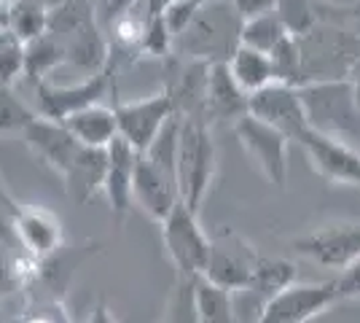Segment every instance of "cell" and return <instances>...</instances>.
<instances>
[{
    "mask_svg": "<svg viewBox=\"0 0 360 323\" xmlns=\"http://www.w3.org/2000/svg\"><path fill=\"white\" fill-rule=\"evenodd\" d=\"M49 35L60 41L65 65L84 73H100L110 62V44L97 19V6L91 0H62L49 11Z\"/></svg>",
    "mask_w": 360,
    "mask_h": 323,
    "instance_id": "6da1fadb",
    "label": "cell"
},
{
    "mask_svg": "<svg viewBox=\"0 0 360 323\" xmlns=\"http://www.w3.org/2000/svg\"><path fill=\"white\" fill-rule=\"evenodd\" d=\"M242 16L231 6V0H210L196 8L194 19L175 38L172 54L196 62H229L240 46Z\"/></svg>",
    "mask_w": 360,
    "mask_h": 323,
    "instance_id": "7a4b0ae2",
    "label": "cell"
},
{
    "mask_svg": "<svg viewBox=\"0 0 360 323\" xmlns=\"http://www.w3.org/2000/svg\"><path fill=\"white\" fill-rule=\"evenodd\" d=\"M299 94L307 108V119L315 132L342 140L360 151V106L355 100L352 81H320L304 84Z\"/></svg>",
    "mask_w": 360,
    "mask_h": 323,
    "instance_id": "3957f363",
    "label": "cell"
},
{
    "mask_svg": "<svg viewBox=\"0 0 360 323\" xmlns=\"http://www.w3.org/2000/svg\"><path fill=\"white\" fill-rule=\"evenodd\" d=\"M218 172V148L210 135V124L183 119L178 143V191L194 213L202 210Z\"/></svg>",
    "mask_w": 360,
    "mask_h": 323,
    "instance_id": "277c9868",
    "label": "cell"
},
{
    "mask_svg": "<svg viewBox=\"0 0 360 323\" xmlns=\"http://www.w3.org/2000/svg\"><path fill=\"white\" fill-rule=\"evenodd\" d=\"M299 41L301 87L320 81H345L360 60V41L349 30L317 25Z\"/></svg>",
    "mask_w": 360,
    "mask_h": 323,
    "instance_id": "5b68a950",
    "label": "cell"
},
{
    "mask_svg": "<svg viewBox=\"0 0 360 323\" xmlns=\"http://www.w3.org/2000/svg\"><path fill=\"white\" fill-rule=\"evenodd\" d=\"M116 68H119V60L110 54V62H108L105 70L94 73V76H86L81 84H68V87H57L51 84L49 78L46 81H38L32 89H35V113L41 119H49V122L62 124L65 119H70L73 113H78L81 108H89L94 103H103V97L108 92H113L116 87Z\"/></svg>",
    "mask_w": 360,
    "mask_h": 323,
    "instance_id": "8992f818",
    "label": "cell"
},
{
    "mask_svg": "<svg viewBox=\"0 0 360 323\" xmlns=\"http://www.w3.org/2000/svg\"><path fill=\"white\" fill-rule=\"evenodd\" d=\"M162 243L169 262L178 270V277H202L210 259V234L202 229L199 213H194L186 202H178L162 221Z\"/></svg>",
    "mask_w": 360,
    "mask_h": 323,
    "instance_id": "52a82bcc",
    "label": "cell"
},
{
    "mask_svg": "<svg viewBox=\"0 0 360 323\" xmlns=\"http://www.w3.org/2000/svg\"><path fill=\"white\" fill-rule=\"evenodd\" d=\"M258 264V251L250 240H245L231 227H221L210 234V259L202 277L224 289V291H245Z\"/></svg>",
    "mask_w": 360,
    "mask_h": 323,
    "instance_id": "ba28073f",
    "label": "cell"
},
{
    "mask_svg": "<svg viewBox=\"0 0 360 323\" xmlns=\"http://www.w3.org/2000/svg\"><path fill=\"white\" fill-rule=\"evenodd\" d=\"M113 110H116V122H119V135L137 154H146L156 135L165 129V124L172 119L175 106L169 100V94L162 89L140 100H121L116 87H113Z\"/></svg>",
    "mask_w": 360,
    "mask_h": 323,
    "instance_id": "9c48e42d",
    "label": "cell"
},
{
    "mask_svg": "<svg viewBox=\"0 0 360 323\" xmlns=\"http://www.w3.org/2000/svg\"><path fill=\"white\" fill-rule=\"evenodd\" d=\"M231 129H234V135L240 140L242 151L250 159V165H253L271 186L285 189L288 146H290V140H288L283 132H277L274 127H269L266 122L250 116V113L242 116Z\"/></svg>",
    "mask_w": 360,
    "mask_h": 323,
    "instance_id": "30bf717a",
    "label": "cell"
},
{
    "mask_svg": "<svg viewBox=\"0 0 360 323\" xmlns=\"http://www.w3.org/2000/svg\"><path fill=\"white\" fill-rule=\"evenodd\" d=\"M290 248L317 267L345 272L347 267H352L360 259V224L352 221L326 224L320 229L290 240Z\"/></svg>",
    "mask_w": 360,
    "mask_h": 323,
    "instance_id": "8fae6325",
    "label": "cell"
},
{
    "mask_svg": "<svg viewBox=\"0 0 360 323\" xmlns=\"http://www.w3.org/2000/svg\"><path fill=\"white\" fill-rule=\"evenodd\" d=\"M339 302L336 280L326 283H296L288 291L271 296L261 305L255 323H312Z\"/></svg>",
    "mask_w": 360,
    "mask_h": 323,
    "instance_id": "7c38bea8",
    "label": "cell"
},
{
    "mask_svg": "<svg viewBox=\"0 0 360 323\" xmlns=\"http://www.w3.org/2000/svg\"><path fill=\"white\" fill-rule=\"evenodd\" d=\"M250 116L266 122L293 143H301L304 135L312 129L299 89L280 84V81H274L266 89H261L250 97Z\"/></svg>",
    "mask_w": 360,
    "mask_h": 323,
    "instance_id": "4fadbf2b",
    "label": "cell"
},
{
    "mask_svg": "<svg viewBox=\"0 0 360 323\" xmlns=\"http://www.w3.org/2000/svg\"><path fill=\"white\" fill-rule=\"evenodd\" d=\"M309 167L328 184L360 186V151L342 140H333L323 132L309 129L299 143Z\"/></svg>",
    "mask_w": 360,
    "mask_h": 323,
    "instance_id": "5bb4252c",
    "label": "cell"
},
{
    "mask_svg": "<svg viewBox=\"0 0 360 323\" xmlns=\"http://www.w3.org/2000/svg\"><path fill=\"white\" fill-rule=\"evenodd\" d=\"M207 78H210V65L207 62L183 60L175 54L169 57V76H167L165 92L169 94L178 116L205 122Z\"/></svg>",
    "mask_w": 360,
    "mask_h": 323,
    "instance_id": "9a60e30c",
    "label": "cell"
},
{
    "mask_svg": "<svg viewBox=\"0 0 360 323\" xmlns=\"http://www.w3.org/2000/svg\"><path fill=\"white\" fill-rule=\"evenodd\" d=\"M11 232H14L16 243L38 262L51 259L65 243L62 221L41 205H19L11 221Z\"/></svg>",
    "mask_w": 360,
    "mask_h": 323,
    "instance_id": "2e32d148",
    "label": "cell"
},
{
    "mask_svg": "<svg viewBox=\"0 0 360 323\" xmlns=\"http://www.w3.org/2000/svg\"><path fill=\"white\" fill-rule=\"evenodd\" d=\"M132 202L148 215L150 221L162 224L180 202L178 181L172 175L162 172L156 165H150L148 159L140 154L135 165V175H132Z\"/></svg>",
    "mask_w": 360,
    "mask_h": 323,
    "instance_id": "e0dca14e",
    "label": "cell"
},
{
    "mask_svg": "<svg viewBox=\"0 0 360 323\" xmlns=\"http://www.w3.org/2000/svg\"><path fill=\"white\" fill-rule=\"evenodd\" d=\"M22 138H25L32 154L38 156V162L51 167L60 178L65 175V170L70 167L75 154L81 151V143L68 132L65 124L49 122V119H41V116L22 132Z\"/></svg>",
    "mask_w": 360,
    "mask_h": 323,
    "instance_id": "ac0fdd59",
    "label": "cell"
},
{
    "mask_svg": "<svg viewBox=\"0 0 360 323\" xmlns=\"http://www.w3.org/2000/svg\"><path fill=\"white\" fill-rule=\"evenodd\" d=\"M250 113V97L237 87L231 78L226 62L210 65V78H207V94H205V122L210 124H234L242 116Z\"/></svg>",
    "mask_w": 360,
    "mask_h": 323,
    "instance_id": "d6986e66",
    "label": "cell"
},
{
    "mask_svg": "<svg viewBox=\"0 0 360 323\" xmlns=\"http://www.w3.org/2000/svg\"><path fill=\"white\" fill-rule=\"evenodd\" d=\"M108 151V172H105V186H103V194L108 200V208L110 213L116 215V221H124L129 208L135 205L132 202V175H135V165H137V151L127 143V140L116 138Z\"/></svg>",
    "mask_w": 360,
    "mask_h": 323,
    "instance_id": "ffe728a7",
    "label": "cell"
},
{
    "mask_svg": "<svg viewBox=\"0 0 360 323\" xmlns=\"http://www.w3.org/2000/svg\"><path fill=\"white\" fill-rule=\"evenodd\" d=\"M105 172H108V151L105 148H89L81 146V151L75 154L70 167L62 175V186L65 194L70 197L73 205H86L94 200L97 194H103L105 186Z\"/></svg>",
    "mask_w": 360,
    "mask_h": 323,
    "instance_id": "44dd1931",
    "label": "cell"
},
{
    "mask_svg": "<svg viewBox=\"0 0 360 323\" xmlns=\"http://www.w3.org/2000/svg\"><path fill=\"white\" fill-rule=\"evenodd\" d=\"M62 124L68 127V132L81 146H89V148H108L113 140L119 138L116 110H113V106H103V103L81 108L78 113H73Z\"/></svg>",
    "mask_w": 360,
    "mask_h": 323,
    "instance_id": "7402d4cb",
    "label": "cell"
},
{
    "mask_svg": "<svg viewBox=\"0 0 360 323\" xmlns=\"http://www.w3.org/2000/svg\"><path fill=\"white\" fill-rule=\"evenodd\" d=\"M226 68H229L231 78L237 81V87H240L248 97H253L255 92L266 89L269 84L277 81V78H274V65H271L269 54L242 46V44L237 46V51L229 57Z\"/></svg>",
    "mask_w": 360,
    "mask_h": 323,
    "instance_id": "603a6c76",
    "label": "cell"
},
{
    "mask_svg": "<svg viewBox=\"0 0 360 323\" xmlns=\"http://www.w3.org/2000/svg\"><path fill=\"white\" fill-rule=\"evenodd\" d=\"M299 283V270L290 259L283 256H258V264L250 277V286L245 289L248 293H253L255 299L264 305L271 296L288 291L290 286Z\"/></svg>",
    "mask_w": 360,
    "mask_h": 323,
    "instance_id": "cb8c5ba5",
    "label": "cell"
},
{
    "mask_svg": "<svg viewBox=\"0 0 360 323\" xmlns=\"http://www.w3.org/2000/svg\"><path fill=\"white\" fill-rule=\"evenodd\" d=\"M60 65H65V51L54 35L44 32L30 44H25V78H30L32 87L46 81Z\"/></svg>",
    "mask_w": 360,
    "mask_h": 323,
    "instance_id": "d4e9b609",
    "label": "cell"
},
{
    "mask_svg": "<svg viewBox=\"0 0 360 323\" xmlns=\"http://www.w3.org/2000/svg\"><path fill=\"white\" fill-rule=\"evenodd\" d=\"M196 310L199 323H237L234 293L212 286L205 277H196Z\"/></svg>",
    "mask_w": 360,
    "mask_h": 323,
    "instance_id": "484cf974",
    "label": "cell"
},
{
    "mask_svg": "<svg viewBox=\"0 0 360 323\" xmlns=\"http://www.w3.org/2000/svg\"><path fill=\"white\" fill-rule=\"evenodd\" d=\"M285 38H288V30L283 27V22H280L277 11L264 14V16H253V19H245V22H242L240 44L248 49L271 54Z\"/></svg>",
    "mask_w": 360,
    "mask_h": 323,
    "instance_id": "4316f807",
    "label": "cell"
},
{
    "mask_svg": "<svg viewBox=\"0 0 360 323\" xmlns=\"http://www.w3.org/2000/svg\"><path fill=\"white\" fill-rule=\"evenodd\" d=\"M8 30L16 35V41L30 44L49 30V8L32 3V0H14L8 11Z\"/></svg>",
    "mask_w": 360,
    "mask_h": 323,
    "instance_id": "83f0119b",
    "label": "cell"
},
{
    "mask_svg": "<svg viewBox=\"0 0 360 323\" xmlns=\"http://www.w3.org/2000/svg\"><path fill=\"white\" fill-rule=\"evenodd\" d=\"M277 16H280L288 35H293V38H304L307 32L315 30L317 25H323L320 6L312 0H280Z\"/></svg>",
    "mask_w": 360,
    "mask_h": 323,
    "instance_id": "f1b7e54d",
    "label": "cell"
},
{
    "mask_svg": "<svg viewBox=\"0 0 360 323\" xmlns=\"http://www.w3.org/2000/svg\"><path fill=\"white\" fill-rule=\"evenodd\" d=\"M162 323H199V310H196V280L178 277L172 293L167 299V310Z\"/></svg>",
    "mask_w": 360,
    "mask_h": 323,
    "instance_id": "f546056e",
    "label": "cell"
},
{
    "mask_svg": "<svg viewBox=\"0 0 360 323\" xmlns=\"http://www.w3.org/2000/svg\"><path fill=\"white\" fill-rule=\"evenodd\" d=\"M38 119L35 108L22 103L14 89H0V135L6 132H25Z\"/></svg>",
    "mask_w": 360,
    "mask_h": 323,
    "instance_id": "4dcf8cb0",
    "label": "cell"
},
{
    "mask_svg": "<svg viewBox=\"0 0 360 323\" xmlns=\"http://www.w3.org/2000/svg\"><path fill=\"white\" fill-rule=\"evenodd\" d=\"M172 49H175V38L167 27L165 16H153L148 22V30L146 38L140 44L137 57H153V60H169L172 57Z\"/></svg>",
    "mask_w": 360,
    "mask_h": 323,
    "instance_id": "1f68e13d",
    "label": "cell"
},
{
    "mask_svg": "<svg viewBox=\"0 0 360 323\" xmlns=\"http://www.w3.org/2000/svg\"><path fill=\"white\" fill-rule=\"evenodd\" d=\"M19 78H25V44L11 38L0 49V89H14Z\"/></svg>",
    "mask_w": 360,
    "mask_h": 323,
    "instance_id": "d6a6232c",
    "label": "cell"
},
{
    "mask_svg": "<svg viewBox=\"0 0 360 323\" xmlns=\"http://www.w3.org/2000/svg\"><path fill=\"white\" fill-rule=\"evenodd\" d=\"M14 323H70V318L60 299H46V302H38L30 310H25V315Z\"/></svg>",
    "mask_w": 360,
    "mask_h": 323,
    "instance_id": "836d02e7",
    "label": "cell"
},
{
    "mask_svg": "<svg viewBox=\"0 0 360 323\" xmlns=\"http://www.w3.org/2000/svg\"><path fill=\"white\" fill-rule=\"evenodd\" d=\"M196 8H199V6L191 3V0H175V3L167 8L165 22H167V27H169V32H172V38H178L180 32L191 25Z\"/></svg>",
    "mask_w": 360,
    "mask_h": 323,
    "instance_id": "e575fe53",
    "label": "cell"
},
{
    "mask_svg": "<svg viewBox=\"0 0 360 323\" xmlns=\"http://www.w3.org/2000/svg\"><path fill=\"white\" fill-rule=\"evenodd\" d=\"M336 293H339V302L360 299V259L352 267H347L345 272H339V277H336Z\"/></svg>",
    "mask_w": 360,
    "mask_h": 323,
    "instance_id": "d590c367",
    "label": "cell"
},
{
    "mask_svg": "<svg viewBox=\"0 0 360 323\" xmlns=\"http://www.w3.org/2000/svg\"><path fill=\"white\" fill-rule=\"evenodd\" d=\"M137 0H97L94 6H97V19H100V25H103V30H108L119 16H124L132 6H135Z\"/></svg>",
    "mask_w": 360,
    "mask_h": 323,
    "instance_id": "8d00e7d4",
    "label": "cell"
},
{
    "mask_svg": "<svg viewBox=\"0 0 360 323\" xmlns=\"http://www.w3.org/2000/svg\"><path fill=\"white\" fill-rule=\"evenodd\" d=\"M277 3H280V0H231V6L237 8V14L242 16V22H245V19H253V16H264V14L277 11Z\"/></svg>",
    "mask_w": 360,
    "mask_h": 323,
    "instance_id": "74e56055",
    "label": "cell"
},
{
    "mask_svg": "<svg viewBox=\"0 0 360 323\" xmlns=\"http://www.w3.org/2000/svg\"><path fill=\"white\" fill-rule=\"evenodd\" d=\"M86 323H119V321H116L113 310L108 308V302H97L94 310H91V315L86 318Z\"/></svg>",
    "mask_w": 360,
    "mask_h": 323,
    "instance_id": "f35d334b",
    "label": "cell"
},
{
    "mask_svg": "<svg viewBox=\"0 0 360 323\" xmlns=\"http://www.w3.org/2000/svg\"><path fill=\"white\" fill-rule=\"evenodd\" d=\"M146 3V8H148V16L153 19V16H165L167 8L175 3V0H143Z\"/></svg>",
    "mask_w": 360,
    "mask_h": 323,
    "instance_id": "ab89813d",
    "label": "cell"
},
{
    "mask_svg": "<svg viewBox=\"0 0 360 323\" xmlns=\"http://www.w3.org/2000/svg\"><path fill=\"white\" fill-rule=\"evenodd\" d=\"M11 6H14V0H0V25H3V27L8 25V11H11Z\"/></svg>",
    "mask_w": 360,
    "mask_h": 323,
    "instance_id": "60d3db41",
    "label": "cell"
},
{
    "mask_svg": "<svg viewBox=\"0 0 360 323\" xmlns=\"http://www.w3.org/2000/svg\"><path fill=\"white\" fill-rule=\"evenodd\" d=\"M11 38H16L14 32L8 30V27H3V25H0V49L6 46V44H8V41H11Z\"/></svg>",
    "mask_w": 360,
    "mask_h": 323,
    "instance_id": "b9f144b4",
    "label": "cell"
},
{
    "mask_svg": "<svg viewBox=\"0 0 360 323\" xmlns=\"http://www.w3.org/2000/svg\"><path fill=\"white\" fill-rule=\"evenodd\" d=\"M352 81V89H355V100H358V106H360V73H355V76L349 78Z\"/></svg>",
    "mask_w": 360,
    "mask_h": 323,
    "instance_id": "7bdbcfd3",
    "label": "cell"
},
{
    "mask_svg": "<svg viewBox=\"0 0 360 323\" xmlns=\"http://www.w3.org/2000/svg\"><path fill=\"white\" fill-rule=\"evenodd\" d=\"M32 3H38V6H44V8H49V11H51L54 6H60L62 0H32Z\"/></svg>",
    "mask_w": 360,
    "mask_h": 323,
    "instance_id": "ee69618b",
    "label": "cell"
},
{
    "mask_svg": "<svg viewBox=\"0 0 360 323\" xmlns=\"http://www.w3.org/2000/svg\"><path fill=\"white\" fill-rule=\"evenodd\" d=\"M0 323H11V321H6V318H3V315H0Z\"/></svg>",
    "mask_w": 360,
    "mask_h": 323,
    "instance_id": "f6af8a7d",
    "label": "cell"
},
{
    "mask_svg": "<svg viewBox=\"0 0 360 323\" xmlns=\"http://www.w3.org/2000/svg\"><path fill=\"white\" fill-rule=\"evenodd\" d=\"M91 3H97V0H91Z\"/></svg>",
    "mask_w": 360,
    "mask_h": 323,
    "instance_id": "bcb514c9",
    "label": "cell"
},
{
    "mask_svg": "<svg viewBox=\"0 0 360 323\" xmlns=\"http://www.w3.org/2000/svg\"><path fill=\"white\" fill-rule=\"evenodd\" d=\"M312 323H315V321H312Z\"/></svg>",
    "mask_w": 360,
    "mask_h": 323,
    "instance_id": "7dc6e473",
    "label": "cell"
}]
</instances>
